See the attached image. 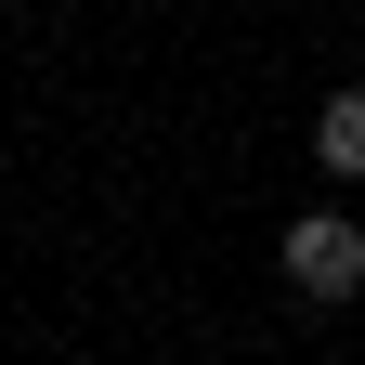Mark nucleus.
Here are the masks:
<instances>
[{
  "instance_id": "nucleus-2",
  "label": "nucleus",
  "mask_w": 365,
  "mask_h": 365,
  "mask_svg": "<svg viewBox=\"0 0 365 365\" xmlns=\"http://www.w3.org/2000/svg\"><path fill=\"white\" fill-rule=\"evenodd\" d=\"M313 170L365 182V91H327V105H313Z\"/></svg>"
},
{
  "instance_id": "nucleus-1",
  "label": "nucleus",
  "mask_w": 365,
  "mask_h": 365,
  "mask_svg": "<svg viewBox=\"0 0 365 365\" xmlns=\"http://www.w3.org/2000/svg\"><path fill=\"white\" fill-rule=\"evenodd\" d=\"M274 274L313 300V313H339V300H365V222L352 209H300L287 235H274Z\"/></svg>"
}]
</instances>
